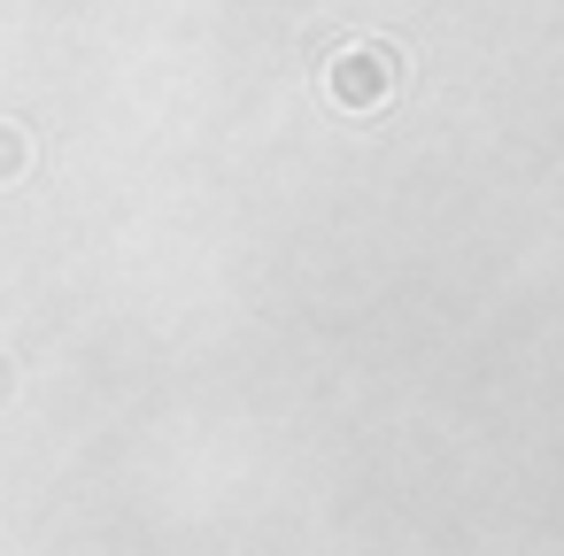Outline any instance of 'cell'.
I'll return each mask as SVG.
<instances>
[{"mask_svg": "<svg viewBox=\"0 0 564 556\" xmlns=\"http://www.w3.org/2000/svg\"><path fill=\"white\" fill-rule=\"evenodd\" d=\"M394 78H402V55H394V47H348V55L325 63V94H333L340 109H379V101H394Z\"/></svg>", "mask_w": 564, "mask_h": 556, "instance_id": "6da1fadb", "label": "cell"}, {"mask_svg": "<svg viewBox=\"0 0 564 556\" xmlns=\"http://www.w3.org/2000/svg\"><path fill=\"white\" fill-rule=\"evenodd\" d=\"M32 155H24V132H9V124H0V178H9V171H24Z\"/></svg>", "mask_w": 564, "mask_h": 556, "instance_id": "7a4b0ae2", "label": "cell"}]
</instances>
